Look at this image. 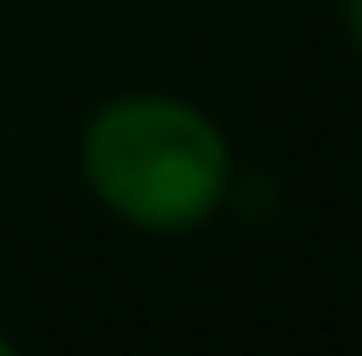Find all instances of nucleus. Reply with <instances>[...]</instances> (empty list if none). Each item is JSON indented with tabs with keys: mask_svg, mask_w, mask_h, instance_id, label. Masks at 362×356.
<instances>
[{
	"mask_svg": "<svg viewBox=\"0 0 362 356\" xmlns=\"http://www.w3.org/2000/svg\"><path fill=\"white\" fill-rule=\"evenodd\" d=\"M78 178L125 232L190 237L214 226L238 184V148L202 101L173 89H119L78 131Z\"/></svg>",
	"mask_w": 362,
	"mask_h": 356,
	"instance_id": "obj_1",
	"label": "nucleus"
},
{
	"mask_svg": "<svg viewBox=\"0 0 362 356\" xmlns=\"http://www.w3.org/2000/svg\"><path fill=\"white\" fill-rule=\"evenodd\" d=\"M339 36L351 48V59L362 66V0H339Z\"/></svg>",
	"mask_w": 362,
	"mask_h": 356,
	"instance_id": "obj_2",
	"label": "nucleus"
},
{
	"mask_svg": "<svg viewBox=\"0 0 362 356\" xmlns=\"http://www.w3.org/2000/svg\"><path fill=\"white\" fill-rule=\"evenodd\" d=\"M12 350H18V338H12L6 326H0V356H12Z\"/></svg>",
	"mask_w": 362,
	"mask_h": 356,
	"instance_id": "obj_3",
	"label": "nucleus"
}]
</instances>
